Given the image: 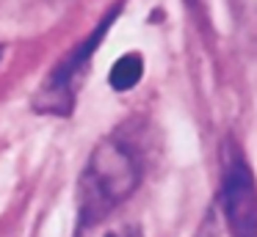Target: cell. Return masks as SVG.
I'll return each mask as SVG.
<instances>
[{"label":"cell","instance_id":"cell-2","mask_svg":"<svg viewBox=\"0 0 257 237\" xmlns=\"http://www.w3.org/2000/svg\"><path fill=\"white\" fill-rule=\"evenodd\" d=\"M221 209L232 237H257V179L246 157L232 146L224 154Z\"/></svg>","mask_w":257,"mask_h":237},{"label":"cell","instance_id":"cell-1","mask_svg":"<svg viewBox=\"0 0 257 237\" xmlns=\"http://www.w3.org/2000/svg\"><path fill=\"white\" fill-rule=\"evenodd\" d=\"M141 182V160L124 141L108 138L97 143L80 174L78 185V226L97 223L133 196Z\"/></svg>","mask_w":257,"mask_h":237},{"label":"cell","instance_id":"cell-5","mask_svg":"<svg viewBox=\"0 0 257 237\" xmlns=\"http://www.w3.org/2000/svg\"><path fill=\"white\" fill-rule=\"evenodd\" d=\"M75 237H144V234H141V229L136 223H130V220H116L111 215V218L97 220V223L78 226Z\"/></svg>","mask_w":257,"mask_h":237},{"label":"cell","instance_id":"cell-3","mask_svg":"<svg viewBox=\"0 0 257 237\" xmlns=\"http://www.w3.org/2000/svg\"><path fill=\"white\" fill-rule=\"evenodd\" d=\"M116 14H119V9H111V14L100 22V28H94L91 36L86 39L78 50H72V53L56 66V72H50V80H47L45 91L39 94V108H47V110H53V113H67L69 110V105H72V83H75V77L83 72V66L89 64L91 53L100 47L102 36H105L108 25L113 22Z\"/></svg>","mask_w":257,"mask_h":237},{"label":"cell","instance_id":"cell-6","mask_svg":"<svg viewBox=\"0 0 257 237\" xmlns=\"http://www.w3.org/2000/svg\"><path fill=\"white\" fill-rule=\"evenodd\" d=\"M0 58H3V47H0Z\"/></svg>","mask_w":257,"mask_h":237},{"label":"cell","instance_id":"cell-4","mask_svg":"<svg viewBox=\"0 0 257 237\" xmlns=\"http://www.w3.org/2000/svg\"><path fill=\"white\" fill-rule=\"evenodd\" d=\"M141 75H144V58H141L139 53H127L111 66L108 83H111V88H116V91H130L133 86H139Z\"/></svg>","mask_w":257,"mask_h":237}]
</instances>
